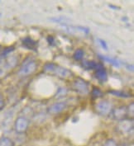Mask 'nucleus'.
Wrapping results in <instances>:
<instances>
[{"instance_id":"nucleus-18","label":"nucleus","mask_w":134,"mask_h":146,"mask_svg":"<svg viewBox=\"0 0 134 146\" xmlns=\"http://www.w3.org/2000/svg\"><path fill=\"white\" fill-rule=\"evenodd\" d=\"M91 96L93 98L95 99H97V98H102L103 96V92L99 88H96V87H94L91 90V92H90Z\"/></svg>"},{"instance_id":"nucleus-19","label":"nucleus","mask_w":134,"mask_h":146,"mask_svg":"<svg viewBox=\"0 0 134 146\" xmlns=\"http://www.w3.org/2000/svg\"><path fill=\"white\" fill-rule=\"evenodd\" d=\"M14 50H15V48H14L13 46L7 47V48H5V49L3 50V52L1 53L0 56H1L2 58H7L8 56H9L10 54L14 51Z\"/></svg>"},{"instance_id":"nucleus-12","label":"nucleus","mask_w":134,"mask_h":146,"mask_svg":"<svg viewBox=\"0 0 134 146\" xmlns=\"http://www.w3.org/2000/svg\"><path fill=\"white\" fill-rule=\"evenodd\" d=\"M98 65V63L95 60H82V66L85 69H95Z\"/></svg>"},{"instance_id":"nucleus-9","label":"nucleus","mask_w":134,"mask_h":146,"mask_svg":"<svg viewBox=\"0 0 134 146\" xmlns=\"http://www.w3.org/2000/svg\"><path fill=\"white\" fill-rule=\"evenodd\" d=\"M95 78L101 83H104L108 79V73L104 68L102 63H98V65L95 69Z\"/></svg>"},{"instance_id":"nucleus-24","label":"nucleus","mask_w":134,"mask_h":146,"mask_svg":"<svg viewBox=\"0 0 134 146\" xmlns=\"http://www.w3.org/2000/svg\"><path fill=\"white\" fill-rule=\"evenodd\" d=\"M47 42L51 45V46H53L54 43H55V38H54L52 36H47Z\"/></svg>"},{"instance_id":"nucleus-16","label":"nucleus","mask_w":134,"mask_h":146,"mask_svg":"<svg viewBox=\"0 0 134 146\" xmlns=\"http://www.w3.org/2000/svg\"><path fill=\"white\" fill-rule=\"evenodd\" d=\"M108 93H109L111 95H113V96H116L118 98H130L131 95L127 93V92H123V91H116V90H109Z\"/></svg>"},{"instance_id":"nucleus-7","label":"nucleus","mask_w":134,"mask_h":146,"mask_svg":"<svg viewBox=\"0 0 134 146\" xmlns=\"http://www.w3.org/2000/svg\"><path fill=\"white\" fill-rule=\"evenodd\" d=\"M67 108L66 102H56L47 108V112L51 115H57L61 113Z\"/></svg>"},{"instance_id":"nucleus-26","label":"nucleus","mask_w":134,"mask_h":146,"mask_svg":"<svg viewBox=\"0 0 134 146\" xmlns=\"http://www.w3.org/2000/svg\"><path fill=\"white\" fill-rule=\"evenodd\" d=\"M0 51H1V46H0Z\"/></svg>"},{"instance_id":"nucleus-4","label":"nucleus","mask_w":134,"mask_h":146,"mask_svg":"<svg viewBox=\"0 0 134 146\" xmlns=\"http://www.w3.org/2000/svg\"><path fill=\"white\" fill-rule=\"evenodd\" d=\"M95 111L99 115L102 116H108L111 114L113 109V103L108 100H102L97 102L95 106Z\"/></svg>"},{"instance_id":"nucleus-1","label":"nucleus","mask_w":134,"mask_h":146,"mask_svg":"<svg viewBox=\"0 0 134 146\" xmlns=\"http://www.w3.org/2000/svg\"><path fill=\"white\" fill-rule=\"evenodd\" d=\"M43 71L47 74H52L63 80H69L73 77V73L70 69L60 66L55 63L45 64L43 66Z\"/></svg>"},{"instance_id":"nucleus-22","label":"nucleus","mask_w":134,"mask_h":146,"mask_svg":"<svg viewBox=\"0 0 134 146\" xmlns=\"http://www.w3.org/2000/svg\"><path fill=\"white\" fill-rule=\"evenodd\" d=\"M98 40H99V45L101 46L103 49H104L105 50H108V45H107L106 41L102 40V39H98Z\"/></svg>"},{"instance_id":"nucleus-10","label":"nucleus","mask_w":134,"mask_h":146,"mask_svg":"<svg viewBox=\"0 0 134 146\" xmlns=\"http://www.w3.org/2000/svg\"><path fill=\"white\" fill-rule=\"evenodd\" d=\"M4 59V66L6 69H13L14 67H16L18 62V58L16 55H13L10 54L7 58H3Z\"/></svg>"},{"instance_id":"nucleus-14","label":"nucleus","mask_w":134,"mask_h":146,"mask_svg":"<svg viewBox=\"0 0 134 146\" xmlns=\"http://www.w3.org/2000/svg\"><path fill=\"white\" fill-rule=\"evenodd\" d=\"M0 146H15V143L8 136H2L0 137Z\"/></svg>"},{"instance_id":"nucleus-11","label":"nucleus","mask_w":134,"mask_h":146,"mask_svg":"<svg viewBox=\"0 0 134 146\" xmlns=\"http://www.w3.org/2000/svg\"><path fill=\"white\" fill-rule=\"evenodd\" d=\"M22 42L25 47H27V49H30V50L31 49L35 50V48L37 47V42L31 37H25L24 39H23Z\"/></svg>"},{"instance_id":"nucleus-20","label":"nucleus","mask_w":134,"mask_h":146,"mask_svg":"<svg viewBox=\"0 0 134 146\" xmlns=\"http://www.w3.org/2000/svg\"><path fill=\"white\" fill-rule=\"evenodd\" d=\"M103 146H118V144L113 139H108L107 140H105Z\"/></svg>"},{"instance_id":"nucleus-5","label":"nucleus","mask_w":134,"mask_h":146,"mask_svg":"<svg viewBox=\"0 0 134 146\" xmlns=\"http://www.w3.org/2000/svg\"><path fill=\"white\" fill-rule=\"evenodd\" d=\"M30 121L27 118H26L23 115L17 116L13 124V129L17 135H23L25 134L28 130Z\"/></svg>"},{"instance_id":"nucleus-23","label":"nucleus","mask_w":134,"mask_h":146,"mask_svg":"<svg viewBox=\"0 0 134 146\" xmlns=\"http://www.w3.org/2000/svg\"><path fill=\"white\" fill-rule=\"evenodd\" d=\"M5 106V101H4V98L3 96L0 93V111L3 110V108Z\"/></svg>"},{"instance_id":"nucleus-2","label":"nucleus","mask_w":134,"mask_h":146,"mask_svg":"<svg viewBox=\"0 0 134 146\" xmlns=\"http://www.w3.org/2000/svg\"><path fill=\"white\" fill-rule=\"evenodd\" d=\"M37 66L38 65H37L36 60H32L31 58H27L23 62L20 69L17 72V74H18V76L23 78L31 76L37 69Z\"/></svg>"},{"instance_id":"nucleus-3","label":"nucleus","mask_w":134,"mask_h":146,"mask_svg":"<svg viewBox=\"0 0 134 146\" xmlns=\"http://www.w3.org/2000/svg\"><path fill=\"white\" fill-rule=\"evenodd\" d=\"M72 89L81 96H86L89 93V84L82 78H76L71 85Z\"/></svg>"},{"instance_id":"nucleus-21","label":"nucleus","mask_w":134,"mask_h":146,"mask_svg":"<svg viewBox=\"0 0 134 146\" xmlns=\"http://www.w3.org/2000/svg\"><path fill=\"white\" fill-rule=\"evenodd\" d=\"M133 102H131L128 107L127 108V115H131V117L133 118L134 114V108H133Z\"/></svg>"},{"instance_id":"nucleus-25","label":"nucleus","mask_w":134,"mask_h":146,"mask_svg":"<svg viewBox=\"0 0 134 146\" xmlns=\"http://www.w3.org/2000/svg\"><path fill=\"white\" fill-rule=\"evenodd\" d=\"M2 17V13L0 12V17Z\"/></svg>"},{"instance_id":"nucleus-6","label":"nucleus","mask_w":134,"mask_h":146,"mask_svg":"<svg viewBox=\"0 0 134 146\" xmlns=\"http://www.w3.org/2000/svg\"><path fill=\"white\" fill-rule=\"evenodd\" d=\"M117 130L121 134H128L133 130V119H123L119 121L117 125Z\"/></svg>"},{"instance_id":"nucleus-15","label":"nucleus","mask_w":134,"mask_h":146,"mask_svg":"<svg viewBox=\"0 0 134 146\" xmlns=\"http://www.w3.org/2000/svg\"><path fill=\"white\" fill-rule=\"evenodd\" d=\"M84 55H85V50L81 48H79V49L75 50L74 54H73V59L75 61H79V60H83Z\"/></svg>"},{"instance_id":"nucleus-8","label":"nucleus","mask_w":134,"mask_h":146,"mask_svg":"<svg viewBox=\"0 0 134 146\" xmlns=\"http://www.w3.org/2000/svg\"><path fill=\"white\" fill-rule=\"evenodd\" d=\"M110 115H113V118L116 121H122L123 119H126L127 116V107L125 106H121L117 108H113Z\"/></svg>"},{"instance_id":"nucleus-13","label":"nucleus","mask_w":134,"mask_h":146,"mask_svg":"<svg viewBox=\"0 0 134 146\" xmlns=\"http://www.w3.org/2000/svg\"><path fill=\"white\" fill-rule=\"evenodd\" d=\"M99 57L102 60L109 62V63H110L112 65H113V66H115V67H117V68H119V66H120L119 61H118L116 59L111 58V57L106 56V55H102V54H99Z\"/></svg>"},{"instance_id":"nucleus-17","label":"nucleus","mask_w":134,"mask_h":146,"mask_svg":"<svg viewBox=\"0 0 134 146\" xmlns=\"http://www.w3.org/2000/svg\"><path fill=\"white\" fill-rule=\"evenodd\" d=\"M67 93H68V89L66 88L61 87V88H58L57 92L55 93V98H57V99H61V98H63L67 95Z\"/></svg>"}]
</instances>
